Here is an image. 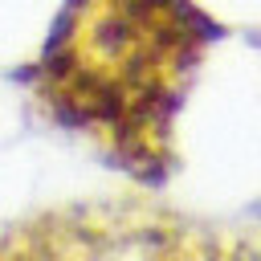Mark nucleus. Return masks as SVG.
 <instances>
[{
  "instance_id": "f257e3e1",
  "label": "nucleus",
  "mask_w": 261,
  "mask_h": 261,
  "mask_svg": "<svg viewBox=\"0 0 261 261\" xmlns=\"http://www.w3.org/2000/svg\"><path fill=\"white\" fill-rule=\"evenodd\" d=\"M224 37L200 0H57L16 82L45 126L159 192L184 167L179 118Z\"/></svg>"
},
{
  "instance_id": "f03ea898",
  "label": "nucleus",
  "mask_w": 261,
  "mask_h": 261,
  "mask_svg": "<svg viewBox=\"0 0 261 261\" xmlns=\"http://www.w3.org/2000/svg\"><path fill=\"white\" fill-rule=\"evenodd\" d=\"M0 261H261V237L143 188L4 220Z\"/></svg>"
},
{
  "instance_id": "7ed1b4c3",
  "label": "nucleus",
  "mask_w": 261,
  "mask_h": 261,
  "mask_svg": "<svg viewBox=\"0 0 261 261\" xmlns=\"http://www.w3.org/2000/svg\"><path fill=\"white\" fill-rule=\"evenodd\" d=\"M245 37H249V45H253V49H257V57H261V24H257V29H249ZM257 212H261V204H257Z\"/></svg>"
}]
</instances>
